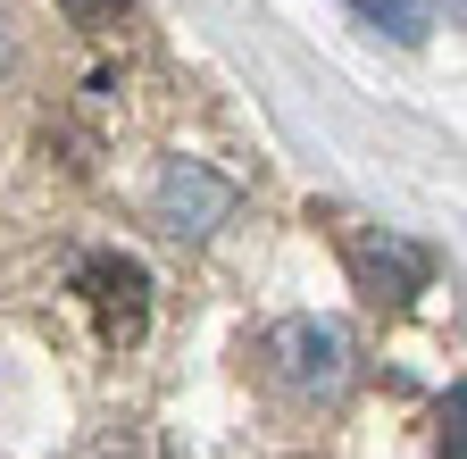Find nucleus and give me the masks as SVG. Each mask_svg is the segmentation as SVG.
<instances>
[{"label":"nucleus","instance_id":"obj_1","mask_svg":"<svg viewBox=\"0 0 467 459\" xmlns=\"http://www.w3.org/2000/svg\"><path fill=\"white\" fill-rule=\"evenodd\" d=\"M76 301L92 309V334L109 342V351H134V342L150 334V267L126 259V251H92L76 267Z\"/></svg>","mask_w":467,"mask_h":459},{"label":"nucleus","instance_id":"obj_2","mask_svg":"<svg viewBox=\"0 0 467 459\" xmlns=\"http://www.w3.org/2000/svg\"><path fill=\"white\" fill-rule=\"evenodd\" d=\"M342 259H350V276H359V293L368 301H409V293H426V276H434V259L418 251V243H400V235H376V225H342Z\"/></svg>","mask_w":467,"mask_h":459},{"label":"nucleus","instance_id":"obj_3","mask_svg":"<svg viewBox=\"0 0 467 459\" xmlns=\"http://www.w3.org/2000/svg\"><path fill=\"white\" fill-rule=\"evenodd\" d=\"M267 360L301 384V392H334V384L350 376V342H342V326H326V318H284V326L267 334Z\"/></svg>","mask_w":467,"mask_h":459},{"label":"nucleus","instance_id":"obj_4","mask_svg":"<svg viewBox=\"0 0 467 459\" xmlns=\"http://www.w3.org/2000/svg\"><path fill=\"white\" fill-rule=\"evenodd\" d=\"M225 209H234V193L209 184L201 167H175V176L159 184V225L167 235H209V217H225Z\"/></svg>","mask_w":467,"mask_h":459},{"label":"nucleus","instance_id":"obj_5","mask_svg":"<svg viewBox=\"0 0 467 459\" xmlns=\"http://www.w3.org/2000/svg\"><path fill=\"white\" fill-rule=\"evenodd\" d=\"M359 17H376L384 34H400V42H418L426 34V0H350Z\"/></svg>","mask_w":467,"mask_h":459},{"label":"nucleus","instance_id":"obj_6","mask_svg":"<svg viewBox=\"0 0 467 459\" xmlns=\"http://www.w3.org/2000/svg\"><path fill=\"white\" fill-rule=\"evenodd\" d=\"M58 9H67V17H76L84 34H109L117 17H126V0H58Z\"/></svg>","mask_w":467,"mask_h":459},{"label":"nucleus","instance_id":"obj_7","mask_svg":"<svg viewBox=\"0 0 467 459\" xmlns=\"http://www.w3.org/2000/svg\"><path fill=\"white\" fill-rule=\"evenodd\" d=\"M0 68H9V26H0Z\"/></svg>","mask_w":467,"mask_h":459}]
</instances>
